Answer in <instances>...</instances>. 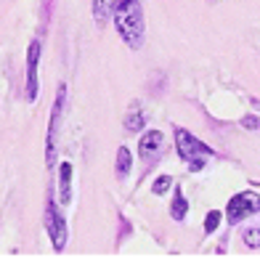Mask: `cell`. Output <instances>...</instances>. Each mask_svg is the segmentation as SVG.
<instances>
[{
    "mask_svg": "<svg viewBox=\"0 0 260 260\" xmlns=\"http://www.w3.org/2000/svg\"><path fill=\"white\" fill-rule=\"evenodd\" d=\"M130 165H133V157H130V149H127V146H120V151H117V162H114L117 178H127Z\"/></svg>",
    "mask_w": 260,
    "mask_h": 260,
    "instance_id": "10",
    "label": "cell"
},
{
    "mask_svg": "<svg viewBox=\"0 0 260 260\" xmlns=\"http://www.w3.org/2000/svg\"><path fill=\"white\" fill-rule=\"evenodd\" d=\"M244 244L250 247V250H257L260 247V229H247L244 231Z\"/></svg>",
    "mask_w": 260,
    "mask_h": 260,
    "instance_id": "14",
    "label": "cell"
},
{
    "mask_svg": "<svg viewBox=\"0 0 260 260\" xmlns=\"http://www.w3.org/2000/svg\"><path fill=\"white\" fill-rule=\"evenodd\" d=\"M242 127H244V130H260V117L247 114L244 120H242Z\"/></svg>",
    "mask_w": 260,
    "mask_h": 260,
    "instance_id": "16",
    "label": "cell"
},
{
    "mask_svg": "<svg viewBox=\"0 0 260 260\" xmlns=\"http://www.w3.org/2000/svg\"><path fill=\"white\" fill-rule=\"evenodd\" d=\"M45 231H48L56 252H61L67 247V220H64L61 212H58V207L53 205V199L45 205Z\"/></svg>",
    "mask_w": 260,
    "mask_h": 260,
    "instance_id": "4",
    "label": "cell"
},
{
    "mask_svg": "<svg viewBox=\"0 0 260 260\" xmlns=\"http://www.w3.org/2000/svg\"><path fill=\"white\" fill-rule=\"evenodd\" d=\"M260 212V194L255 191H242V194H234L231 202L226 207V218L229 223H242L244 218Z\"/></svg>",
    "mask_w": 260,
    "mask_h": 260,
    "instance_id": "3",
    "label": "cell"
},
{
    "mask_svg": "<svg viewBox=\"0 0 260 260\" xmlns=\"http://www.w3.org/2000/svg\"><path fill=\"white\" fill-rule=\"evenodd\" d=\"M144 125H146V117H144V112H130L127 117H125V127L127 130H133V133H138V130H144Z\"/></svg>",
    "mask_w": 260,
    "mask_h": 260,
    "instance_id": "12",
    "label": "cell"
},
{
    "mask_svg": "<svg viewBox=\"0 0 260 260\" xmlns=\"http://www.w3.org/2000/svg\"><path fill=\"white\" fill-rule=\"evenodd\" d=\"M188 215V202H186V197L181 188H175V194H173V205H170V218L173 220H183Z\"/></svg>",
    "mask_w": 260,
    "mask_h": 260,
    "instance_id": "9",
    "label": "cell"
},
{
    "mask_svg": "<svg viewBox=\"0 0 260 260\" xmlns=\"http://www.w3.org/2000/svg\"><path fill=\"white\" fill-rule=\"evenodd\" d=\"M58 197H61V205H69L72 202V165L69 162H61L58 168Z\"/></svg>",
    "mask_w": 260,
    "mask_h": 260,
    "instance_id": "8",
    "label": "cell"
},
{
    "mask_svg": "<svg viewBox=\"0 0 260 260\" xmlns=\"http://www.w3.org/2000/svg\"><path fill=\"white\" fill-rule=\"evenodd\" d=\"M170 186H173V178H170V175H159V178L154 181V186H151V191H154L157 197H162Z\"/></svg>",
    "mask_w": 260,
    "mask_h": 260,
    "instance_id": "13",
    "label": "cell"
},
{
    "mask_svg": "<svg viewBox=\"0 0 260 260\" xmlns=\"http://www.w3.org/2000/svg\"><path fill=\"white\" fill-rule=\"evenodd\" d=\"M162 149H165V138L159 130H146L144 138L138 141V154L144 159H154L157 154H162Z\"/></svg>",
    "mask_w": 260,
    "mask_h": 260,
    "instance_id": "7",
    "label": "cell"
},
{
    "mask_svg": "<svg viewBox=\"0 0 260 260\" xmlns=\"http://www.w3.org/2000/svg\"><path fill=\"white\" fill-rule=\"evenodd\" d=\"M112 16L127 48L138 51L144 45V11H141V3L138 0H114Z\"/></svg>",
    "mask_w": 260,
    "mask_h": 260,
    "instance_id": "1",
    "label": "cell"
},
{
    "mask_svg": "<svg viewBox=\"0 0 260 260\" xmlns=\"http://www.w3.org/2000/svg\"><path fill=\"white\" fill-rule=\"evenodd\" d=\"M112 8H114V0H93V19L101 24V21L109 19Z\"/></svg>",
    "mask_w": 260,
    "mask_h": 260,
    "instance_id": "11",
    "label": "cell"
},
{
    "mask_svg": "<svg viewBox=\"0 0 260 260\" xmlns=\"http://www.w3.org/2000/svg\"><path fill=\"white\" fill-rule=\"evenodd\" d=\"M173 133H175V146H178V154H181V159H186L188 170H191V173L202 170L205 165H207V159L212 157V149L207 144H202L199 138H194L183 127H175Z\"/></svg>",
    "mask_w": 260,
    "mask_h": 260,
    "instance_id": "2",
    "label": "cell"
},
{
    "mask_svg": "<svg viewBox=\"0 0 260 260\" xmlns=\"http://www.w3.org/2000/svg\"><path fill=\"white\" fill-rule=\"evenodd\" d=\"M38 64H40V40H32L29 43V51H27V88H24V96L27 101L38 99Z\"/></svg>",
    "mask_w": 260,
    "mask_h": 260,
    "instance_id": "5",
    "label": "cell"
},
{
    "mask_svg": "<svg viewBox=\"0 0 260 260\" xmlns=\"http://www.w3.org/2000/svg\"><path fill=\"white\" fill-rule=\"evenodd\" d=\"M218 226H220V212H218V210H210V212H207V220H205V231L212 234Z\"/></svg>",
    "mask_w": 260,
    "mask_h": 260,
    "instance_id": "15",
    "label": "cell"
},
{
    "mask_svg": "<svg viewBox=\"0 0 260 260\" xmlns=\"http://www.w3.org/2000/svg\"><path fill=\"white\" fill-rule=\"evenodd\" d=\"M64 106H67V85H58L56 104L51 109V125H48V162H53V141H56L58 125H61V117H64Z\"/></svg>",
    "mask_w": 260,
    "mask_h": 260,
    "instance_id": "6",
    "label": "cell"
}]
</instances>
